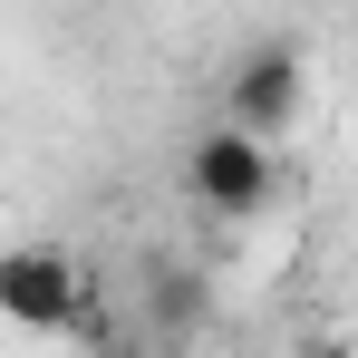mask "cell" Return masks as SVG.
Listing matches in <instances>:
<instances>
[{
	"mask_svg": "<svg viewBox=\"0 0 358 358\" xmlns=\"http://www.w3.org/2000/svg\"><path fill=\"white\" fill-rule=\"evenodd\" d=\"M310 107V59H300V39H252L223 78V126L242 136H262V145H281Z\"/></svg>",
	"mask_w": 358,
	"mask_h": 358,
	"instance_id": "obj_1",
	"label": "cell"
},
{
	"mask_svg": "<svg viewBox=\"0 0 358 358\" xmlns=\"http://www.w3.org/2000/svg\"><path fill=\"white\" fill-rule=\"evenodd\" d=\"M87 310H97V291L78 271V252H59V242L0 252V320L10 329H87Z\"/></svg>",
	"mask_w": 358,
	"mask_h": 358,
	"instance_id": "obj_2",
	"label": "cell"
},
{
	"mask_svg": "<svg viewBox=\"0 0 358 358\" xmlns=\"http://www.w3.org/2000/svg\"><path fill=\"white\" fill-rule=\"evenodd\" d=\"M184 184H194V203H203L213 223H252V213L271 203L281 165H271V145H262V136H242V126L213 117L194 145H184Z\"/></svg>",
	"mask_w": 358,
	"mask_h": 358,
	"instance_id": "obj_3",
	"label": "cell"
}]
</instances>
